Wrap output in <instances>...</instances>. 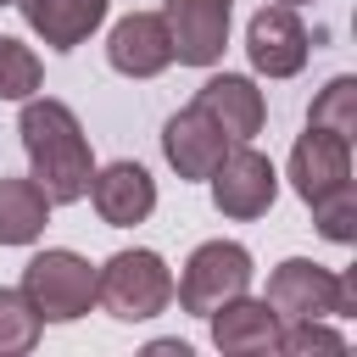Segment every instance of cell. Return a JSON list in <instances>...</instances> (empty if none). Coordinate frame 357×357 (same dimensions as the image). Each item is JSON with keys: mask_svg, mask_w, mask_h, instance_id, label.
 Returning a JSON list of instances; mask_svg holds the SVG:
<instances>
[{"mask_svg": "<svg viewBox=\"0 0 357 357\" xmlns=\"http://www.w3.org/2000/svg\"><path fill=\"white\" fill-rule=\"evenodd\" d=\"M22 151H28V167H33V184L50 195V206H67V201H84L89 195V173H95V156H89V139L73 117L67 100H33L22 106Z\"/></svg>", "mask_w": 357, "mask_h": 357, "instance_id": "6da1fadb", "label": "cell"}, {"mask_svg": "<svg viewBox=\"0 0 357 357\" xmlns=\"http://www.w3.org/2000/svg\"><path fill=\"white\" fill-rule=\"evenodd\" d=\"M279 324L296 318H351L357 312V273H329L307 257H290L268 273V296H262Z\"/></svg>", "mask_w": 357, "mask_h": 357, "instance_id": "7a4b0ae2", "label": "cell"}, {"mask_svg": "<svg viewBox=\"0 0 357 357\" xmlns=\"http://www.w3.org/2000/svg\"><path fill=\"white\" fill-rule=\"evenodd\" d=\"M95 301L123 318V324H139V318H156L167 301H173V273L156 251H117L106 257V268L95 273Z\"/></svg>", "mask_w": 357, "mask_h": 357, "instance_id": "3957f363", "label": "cell"}, {"mask_svg": "<svg viewBox=\"0 0 357 357\" xmlns=\"http://www.w3.org/2000/svg\"><path fill=\"white\" fill-rule=\"evenodd\" d=\"M22 296L45 324H73L95 307V268L78 251H39L22 268Z\"/></svg>", "mask_w": 357, "mask_h": 357, "instance_id": "277c9868", "label": "cell"}, {"mask_svg": "<svg viewBox=\"0 0 357 357\" xmlns=\"http://www.w3.org/2000/svg\"><path fill=\"white\" fill-rule=\"evenodd\" d=\"M240 290H251V251L240 240H206L190 251V262L178 273V307L184 312L206 318L212 307H223Z\"/></svg>", "mask_w": 357, "mask_h": 357, "instance_id": "5b68a950", "label": "cell"}, {"mask_svg": "<svg viewBox=\"0 0 357 357\" xmlns=\"http://www.w3.org/2000/svg\"><path fill=\"white\" fill-rule=\"evenodd\" d=\"M273 195H279V173H273V162H268L262 151H251L245 139H240L234 151H223V162L212 167V201H218V212L234 218V223L262 218V212L273 206Z\"/></svg>", "mask_w": 357, "mask_h": 357, "instance_id": "8992f818", "label": "cell"}, {"mask_svg": "<svg viewBox=\"0 0 357 357\" xmlns=\"http://www.w3.org/2000/svg\"><path fill=\"white\" fill-rule=\"evenodd\" d=\"M307 50H312V39H307L296 6H279V0H273V6H262V11L251 17V28H245V56H251V67L268 73V78H296V73L307 67Z\"/></svg>", "mask_w": 357, "mask_h": 357, "instance_id": "52a82bcc", "label": "cell"}, {"mask_svg": "<svg viewBox=\"0 0 357 357\" xmlns=\"http://www.w3.org/2000/svg\"><path fill=\"white\" fill-rule=\"evenodd\" d=\"M162 22L173 39V61L184 67H212L229 45V0H167Z\"/></svg>", "mask_w": 357, "mask_h": 357, "instance_id": "ba28073f", "label": "cell"}, {"mask_svg": "<svg viewBox=\"0 0 357 357\" xmlns=\"http://www.w3.org/2000/svg\"><path fill=\"white\" fill-rule=\"evenodd\" d=\"M229 151V134L201 112V106H184L162 123V156L178 178H212V167L223 162Z\"/></svg>", "mask_w": 357, "mask_h": 357, "instance_id": "9c48e42d", "label": "cell"}, {"mask_svg": "<svg viewBox=\"0 0 357 357\" xmlns=\"http://www.w3.org/2000/svg\"><path fill=\"white\" fill-rule=\"evenodd\" d=\"M106 61H112L123 78H156V73H167V67H173L167 22H162L156 11H128L123 22H112Z\"/></svg>", "mask_w": 357, "mask_h": 357, "instance_id": "30bf717a", "label": "cell"}, {"mask_svg": "<svg viewBox=\"0 0 357 357\" xmlns=\"http://www.w3.org/2000/svg\"><path fill=\"white\" fill-rule=\"evenodd\" d=\"M290 184L301 201H318V195L351 184V139L307 123V134L290 145Z\"/></svg>", "mask_w": 357, "mask_h": 357, "instance_id": "8fae6325", "label": "cell"}, {"mask_svg": "<svg viewBox=\"0 0 357 357\" xmlns=\"http://www.w3.org/2000/svg\"><path fill=\"white\" fill-rule=\"evenodd\" d=\"M89 201H95L100 223L134 229V223H145L151 206H156V178H151L139 162H112V167L89 173Z\"/></svg>", "mask_w": 357, "mask_h": 357, "instance_id": "7c38bea8", "label": "cell"}, {"mask_svg": "<svg viewBox=\"0 0 357 357\" xmlns=\"http://www.w3.org/2000/svg\"><path fill=\"white\" fill-rule=\"evenodd\" d=\"M212 318V346L229 351V357H262V351H279V312L268 301H251L245 290L229 296L223 307L206 312Z\"/></svg>", "mask_w": 357, "mask_h": 357, "instance_id": "4fadbf2b", "label": "cell"}, {"mask_svg": "<svg viewBox=\"0 0 357 357\" xmlns=\"http://www.w3.org/2000/svg\"><path fill=\"white\" fill-rule=\"evenodd\" d=\"M195 106H201L229 139H251V134H262V117H268L262 89H257L251 78H240V73H218V78H206L201 95H195Z\"/></svg>", "mask_w": 357, "mask_h": 357, "instance_id": "5bb4252c", "label": "cell"}, {"mask_svg": "<svg viewBox=\"0 0 357 357\" xmlns=\"http://www.w3.org/2000/svg\"><path fill=\"white\" fill-rule=\"evenodd\" d=\"M17 6L50 50H78L106 17V0H17Z\"/></svg>", "mask_w": 357, "mask_h": 357, "instance_id": "9a60e30c", "label": "cell"}, {"mask_svg": "<svg viewBox=\"0 0 357 357\" xmlns=\"http://www.w3.org/2000/svg\"><path fill=\"white\" fill-rule=\"evenodd\" d=\"M50 195L33 178H0V245H28L45 234Z\"/></svg>", "mask_w": 357, "mask_h": 357, "instance_id": "2e32d148", "label": "cell"}, {"mask_svg": "<svg viewBox=\"0 0 357 357\" xmlns=\"http://www.w3.org/2000/svg\"><path fill=\"white\" fill-rule=\"evenodd\" d=\"M307 123H312V128H329V134H340V139H351V134H357V78H346V73L329 78V84L318 89Z\"/></svg>", "mask_w": 357, "mask_h": 357, "instance_id": "e0dca14e", "label": "cell"}, {"mask_svg": "<svg viewBox=\"0 0 357 357\" xmlns=\"http://www.w3.org/2000/svg\"><path fill=\"white\" fill-rule=\"evenodd\" d=\"M39 329H45V318L33 312V301H28L22 290H6V284H0V357L33 351Z\"/></svg>", "mask_w": 357, "mask_h": 357, "instance_id": "ac0fdd59", "label": "cell"}, {"mask_svg": "<svg viewBox=\"0 0 357 357\" xmlns=\"http://www.w3.org/2000/svg\"><path fill=\"white\" fill-rule=\"evenodd\" d=\"M307 206H312V223H318L324 240H335V245L357 240V195H351V184H340V190H329V195H318Z\"/></svg>", "mask_w": 357, "mask_h": 357, "instance_id": "d6986e66", "label": "cell"}, {"mask_svg": "<svg viewBox=\"0 0 357 357\" xmlns=\"http://www.w3.org/2000/svg\"><path fill=\"white\" fill-rule=\"evenodd\" d=\"M39 89V56L22 39H0V100H28Z\"/></svg>", "mask_w": 357, "mask_h": 357, "instance_id": "ffe728a7", "label": "cell"}, {"mask_svg": "<svg viewBox=\"0 0 357 357\" xmlns=\"http://www.w3.org/2000/svg\"><path fill=\"white\" fill-rule=\"evenodd\" d=\"M279 351H284V357H307V351H346V335H335L324 318H296V324H279Z\"/></svg>", "mask_w": 357, "mask_h": 357, "instance_id": "44dd1931", "label": "cell"}, {"mask_svg": "<svg viewBox=\"0 0 357 357\" xmlns=\"http://www.w3.org/2000/svg\"><path fill=\"white\" fill-rule=\"evenodd\" d=\"M151 357H190L184 340H151Z\"/></svg>", "mask_w": 357, "mask_h": 357, "instance_id": "7402d4cb", "label": "cell"}, {"mask_svg": "<svg viewBox=\"0 0 357 357\" xmlns=\"http://www.w3.org/2000/svg\"><path fill=\"white\" fill-rule=\"evenodd\" d=\"M279 6H307V0H279Z\"/></svg>", "mask_w": 357, "mask_h": 357, "instance_id": "603a6c76", "label": "cell"}, {"mask_svg": "<svg viewBox=\"0 0 357 357\" xmlns=\"http://www.w3.org/2000/svg\"><path fill=\"white\" fill-rule=\"evenodd\" d=\"M0 6H11V0H0Z\"/></svg>", "mask_w": 357, "mask_h": 357, "instance_id": "cb8c5ba5", "label": "cell"}]
</instances>
